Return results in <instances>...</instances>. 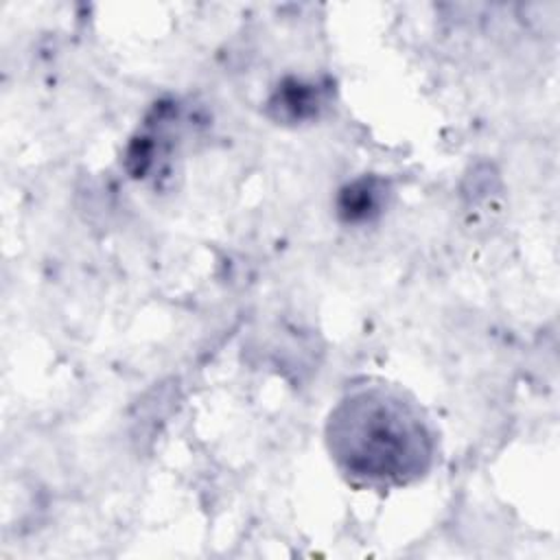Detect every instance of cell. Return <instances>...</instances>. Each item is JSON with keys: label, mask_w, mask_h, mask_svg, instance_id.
I'll use <instances>...</instances> for the list:
<instances>
[{"label": "cell", "mask_w": 560, "mask_h": 560, "mask_svg": "<svg viewBox=\"0 0 560 560\" xmlns=\"http://www.w3.org/2000/svg\"><path fill=\"white\" fill-rule=\"evenodd\" d=\"M330 451L354 477L405 483L424 470L431 438L409 402L383 392H361L330 416Z\"/></svg>", "instance_id": "cell-1"}, {"label": "cell", "mask_w": 560, "mask_h": 560, "mask_svg": "<svg viewBox=\"0 0 560 560\" xmlns=\"http://www.w3.org/2000/svg\"><path fill=\"white\" fill-rule=\"evenodd\" d=\"M315 103H317V96H313L308 85H298V83L293 88L284 90L282 98H280V107L289 109L298 118L304 116L306 112H311Z\"/></svg>", "instance_id": "cell-2"}]
</instances>
